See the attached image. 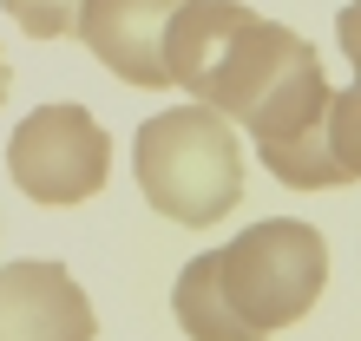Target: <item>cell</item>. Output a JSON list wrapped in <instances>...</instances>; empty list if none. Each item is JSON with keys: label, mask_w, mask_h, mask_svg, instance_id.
Masks as SVG:
<instances>
[{"label": "cell", "mask_w": 361, "mask_h": 341, "mask_svg": "<svg viewBox=\"0 0 361 341\" xmlns=\"http://www.w3.org/2000/svg\"><path fill=\"white\" fill-rule=\"evenodd\" d=\"M7 178L20 184V197L47 204V210H73L92 204L105 178H112V138L105 125L73 99H53L27 112L7 138Z\"/></svg>", "instance_id": "4"}, {"label": "cell", "mask_w": 361, "mask_h": 341, "mask_svg": "<svg viewBox=\"0 0 361 341\" xmlns=\"http://www.w3.org/2000/svg\"><path fill=\"white\" fill-rule=\"evenodd\" d=\"M7 92H13V66H7V53H0V105H7Z\"/></svg>", "instance_id": "10"}, {"label": "cell", "mask_w": 361, "mask_h": 341, "mask_svg": "<svg viewBox=\"0 0 361 341\" xmlns=\"http://www.w3.org/2000/svg\"><path fill=\"white\" fill-rule=\"evenodd\" d=\"M27 39H66L79 27V0H0Z\"/></svg>", "instance_id": "8"}, {"label": "cell", "mask_w": 361, "mask_h": 341, "mask_svg": "<svg viewBox=\"0 0 361 341\" xmlns=\"http://www.w3.org/2000/svg\"><path fill=\"white\" fill-rule=\"evenodd\" d=\"M329 289V243L302 217H263L237 243L190 256L171 315L190 341H263L302 322Z\"/></svg>", "instance_id": "1"}, {"label": "cell", "mask_w": 361, "mask_h": 341, "mask_svg": "<svg viewBox=\"0 0 361 341\" xmlns=\"http://www.w3.org/2000/svg\"><path fill=\"white\" fill-rule=\"evenodd\" d=\"M322 144H329V164L335 178L355 184L361 178V66L342 92H329V118H322Z\"/></svg>", "instance_id": "7"}, {"label": "cell", "mask_w": 361, "mask_h": 341, "mask_svg": "<svg viewBox=\"0 0 361 341\" xmlns=\"http://www.w3.org/2000/svg\"><path fill=\"white\" fill-rule=\"evenodd\" d=\"M132 164L145 204L184 230L224 223L243 197V144L230 132V118L210 112L204 99L145 118L132 138Z\"/></svg>", "instance_id": "3"}, {"label": "cell", "mask_w": 361, "mask_h": 341, "mask_svg": "<svg viewBox=\"0 0 361 341\" xmlns=\"http://www.w3.org/2000/svg\"><path fill=\"white\" fill-rule=\"evenodd\" d=\"M178 0H79V39L112 79L138 85V92H164V20Z\"/></svg>", "instance_id": "5"}, {"label": "cell", "mask_w": 361, "mask_h": 341, "mask_svg": "<svg viewBox=\"0 0 361 341\" xmlns=\"http://www.w3.org/2000/svg\"><path fill=\"white\" fill-rule=\"evenodd\" d=\"M302 66H315V46L302 33L250 13L243 0H178L164 20L171 85H184L230 125H243L263 99H276Z\"/></svg>", "instance_id": "2"}, {"label": "cell", "mask_w": 361, "mask_h": 341, "mask_svg": "<svg viewBox=\"0 0 361 341\" xmlns=\"http://www.w3.org/2000/svg\"><path fill=\"white\" fill-rule=\"evenodd\" d=\"M335 46L348 53V66H361V0H348V7L335 13Z\"/></svg>", "instance_id": "9"}, {"label": "cell", "mask_w": 361, "mask_h": 341, "mask_svg": "<svg viewBox=\"0 0 361 341\" xmlns=\"http://www.w3.org/2000/svg\"><path fill=\"white\" fill-rule=\"evenodd\" d=\"M99 315L66 263H0V341H92Z\"/></svg>", "instance_id": "6"}]
</instances>
